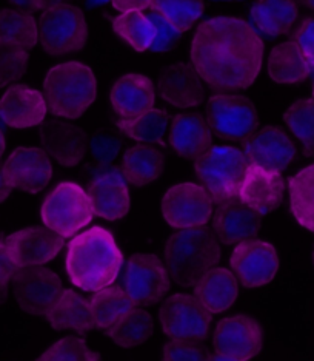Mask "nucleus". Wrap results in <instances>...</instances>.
Here are the masks:
<instances>
[{
    "label": "nucleus",
    "instance_id": "f8f14e48",
    "mask_svg": "<svg viewBox=\"0 0 314 361\" xmlns=\"http://www.w3.org/2000/svg\"><path fill=\"white\" fill-rule=\"evenodd\" d=\"M122 284L137 306L154 305L170 290V275L163 262L154 255H133L125 264Z\"/></svg>",
    "mask_w": 314,
    "mask_h": 361
},
{
    "label": "nucleus",
    "instance_id": "2eb2a0df",
    "mask_svg": "<svg viewBox=\"0 0 314 361\" xmlns=\"http://www.w3.org/2000/svg\"><path fill=\"white\" fill-rule=\"evenodd\" d=\"M6 250L19 269L42 266L63 249V238L48 227H27L4 238Z\"/></svg>",
    "mask_w": 314,
    "mask_h": 361
},
{
    "label": "nucleus",
    "instance_id": "c756f323",
    "mask_svg": "<svg viewBox=\"0 0 314 361\" xmlns=\"http://www.w3.org/2000/svg\"><path fill=\"white\" fill-rule=\"evenodd\" d=\"M311 70L313 65L308 57L294 42L279 44L270 53L267 71L277 84H299L308 78Z\"/></svg>",
    "mask_w": 314,
    "mask_h": 361
},
{
    "label": "nucleus",
    "instance_id": "39448f33",
    "mask_svg": "<svg viewBox=\"0 0 314 361\" xmlns=\"http://www.w3.org/2000/svg\"><path fill=\"white\" fill-rule=\"evenodd\" d=\"M37 39V23L31 14L0 11V87L10 85L25 75Z\"/></svg>",
    "mask_w": 314,
    "mask_h": 361
},
{
    "label": "nucleus",
    "instance_id": "c9c22d12",
    "mask_svg": "<svg viewBox=\"0 0 314 361\" xmlns=\"http://www.w3.org/2000/svg\"><path fill=\"white\" fill-rule=\"evenodd\" d=\"M150 8L184 32L202 18L205 4L203 0H153Z\"/></svg>",
    "mask_w": 314,
    "mask_h": 361
},
{
    "label": "nucleus",
    "instance_id": "4c0bfd02",
    "mask_svg": "<svg viewBox=\"0 0 314 361\" xmlns=\"http://www.w3.org/2000/svg\"><path fill=\"white\" fill-rule=\"evenodd\" d=\"M170 124V114L167 110L157 109L146 111L142 116L130 124H118L120 131L140 142H163L165 131Z\"/></svg>",
    "mask_w": 314,
    "mask_h": 361
},
{
    "label": "nucleus",
    "instance_id": "49530a36",
    "mask_svg": "<svg viewBox=\"0 0 314 361\" xmlns=\"http://www.w3.org/2000/svg\"><path fill=\"white\" fill-rule=\"evenodd\" d=\"M113 6L119 11H140L150 8L153 0H111Z\"/></svg>",
    "mask_w": 314,
    "mask_h": 361
},
{
    "label": "nucleus",
    "instance_id": "c85d7f7f",
    "mask_svg": "<svg viewBox=\"0 0 314 361\" xmlns=\"http://www.w3.org/2000/svg\"><path fill=\"white\" fill-rule=\"evenodd\" d=\"M194 293L210 314H220L237 298L236 276L227 269H213L194 286Z\"/></svg>",
    "mask_w": 314,
    "mask_h": 361
},
{
    "label": "nucleus",
    "instance_id": "79ce46f5",
    "mask_svg": "<svg viewBox=\"0 0 314 361\" xmlns=\"http://www.w3.org/2000/svg\"><path fill=\"white\" fill-rule=\"evenodd\" d=\"M18 272L19 267L13 262L2 238V240H0V305L5 301L8 295V287H10L11 280H14V276Z\"/></svg>",
    "mask_w": 314,
    "mask_h": 361
},
{
    "label": "nucleus",
    "instance_id": "c03bdc74",
    "mask_svg": "<svg viewBox=\"0 0 314 361\" xmlns=\"http://www.w3.org/2000/svg\"><path fill=\"white\" fill-rule=\"evenodd\" d=\"M120 139L106 135H97L93 142H91V150H93L94 158L102 162H111L120 150Z\"/></svg>",
    "mask_w": 314,
    "mask_h": 361
},
{
    "label": "nucleus",
    "instance_id": "37998d69",
    "mask_svg": "<svg viewBox=\"0 0 314 361\" xmlns=\"http://www.w3.org/2000/svg\"><path fill=\"white\" fill-rule=\"evenodd\" d=\"M291 42L301 48L314 68V19H303L301 22L294 31Z\"/></svg>",
    "mask_w": 314,
    "mask_h": 361
},
{
    "label": "nucleus",
    "instance_id": "412c9836",
    "mask_svg": "<svg viewBox=\"0 0 314 361\" xmlns=\"http://www.w3.org/2000/svg\"><path fill=\"white\" fill-rule=\"evenodd\" d=\"M260 228V215L236 198L218 202L213 232L220 243L234 245L250 241Z\"/></svg>",
    "mask_w": 314,
    "mask_h": 361
},
{
    "label": "nucleus",
    "instance_id": "cd10ccee",
    "mask_svg": "<svg viewBox=\"0 0 314 361\" xmlns=\"http://www.w3.org/2000/svg\"><path fill=\"white\" fill-rule=\"evenodd\" d=\"M299 14L294 0H256L250 18L258 35L276 37L287 35Z\"/></svg>",
    "mask_w": 314,
    "mask_h": 361
},
{
    "label": "nucleus",
    "instance_id": "9d476101",
    "mask_svg": "<svg viewBox=\"0 0 314 361\" xmlns=\"http://www.w3.org/2000/svg\"><path fill=\"white\" fill-rule=\"evenodd\" d=\"M159 319L168 338L201 341L208 334L211 314L191 295L175 293L165 300Z\"/></svg>",
    "mask_w": 314,
    "mask_h": 361
},
{
    "label": "nucleus",
    "instance_id": "473e14b6",
    "mask_svg": "<svg viewBox=\"0 0 314 361\" xmlns=\"http://www.w3.org/2000/svg\"><path fill=\"white\" fill-rule=\"evenodd\" d=\"M288 193L294 219L314 233V164L290 178Z\"/></svg>",
    "mask_w": 314,
    "mask_h": 361
},
{
    "label": "nucleus",
    "instance_id": "de8ad7c7",
    "mask_svg": "<svg viewBox=\"0 0 314 361\" xmlns=\"http://www.w3.org/2000/svg\"><path fill=\"white\" fill-rule=\"evenodd\" d=\"M11 190H13V185L10 184V180H8L4 167L0 166V202H4L8 196H10Z\"/></svg>",
    "mask_w": 314,
    "mask_h": 361
},
{
    "label": "nucleus",
    "instance_id": "a878e982",
    "mask_svg": "<svg viewBox=\"0 0 314 361\" xmlns=\"http://www.w3.org/2000/svg\"><path fill=\"white\" fill-rule=\"evenodd\" d=\"M211 139L208 122L199 114H179L171 126V149L187 159H199L211 147Z\"/></svg>",
    "mask_w": 314,
    "mask_h": 361
},
{
    "label": "nucleus",
    "instance_id": "3c124183",
    "mask_svg": "<svg viewBox=\"0 0 314 361\" xmlns=\"http://www.w3.org/2000/svg\"><path fill=\"white\" fill-rule=\"evenodd\" d=\"M301 2H302L305 6H308L310 10L314 11V0H301Z\"/></svg>",
    "mask_w": 314,
    "mask_h": 361
},
{
    "label": "nucleus",
    "instance_id": "dca6fc26",
    "mask_svg": "<svg viewBox=\"0 0 314 361\" xmlns=\"http://www.w3.org/2000/svg\"><path fill=\"white\" fill-rule=\"evenodd\" d=\"M88 198L97 216L108 221L123 218L130 209V193L122 171L113 166L94 170L88 184Z\"/></svg>",
    "mask_w": 314,
    "mask_h": 361
},
{
    "label": "nucleus",
    "instance_id": "f257e3e1",
    "mask_svg": "<svg viewBox=\"0 0 314 361\" xmlns=\"http://www.w3.org/2000/svg\"><path fill=\"white\" fill-rule=\"evenodd\" d=\"M263 42L242 19L213 18L202 22L191 44L193 68L202 80L222 92L250 87L258 78Z\"/></svg>",
    "mask_w": 314,
    "mask_h": 361
},
{
    "label": "nucleus",
    "instance_id": "0eeeda50",
    "mask_svg": "<svg viewBox=\"0 0 314 361\" xmlns=\"http://www.w3.org/2000/svg\"><path fill=\"white\" fill-rule=\"evenodd\" d=\"M93 215L88 193L74 183L56 185L40 209L44 224L62 238H71L77 233L91 223Z\"/></svg>",
    "mask_w": 314,
    "mask_h": 361
},
{
    "label": "nucleus",
    "instance_id": "a18cd8bd",
    "mask_svg": "<svg viewBox=\"0 0 314 361\" xmlns=\"http://www.w3.org/2000/svg\"><path fill=\"white\" fill-rule=\"evenodd\" d=\"M15 8H19L23 13H32V11H42L48 10L57 4H61V0H8Z\"/></svg>",
    "mask_w": 314,
    "mask_h": 361
},
{
    "label": "nucleus",
    "instance_id": "5fc2aeb1",
    "mask_svg": "<svg viewBox=\"0 0 314 361\" xmlns=\"http://www.w3.org/2000/svg\"><path fill=\"white\" fill-rule=\"evenodd\" d=\"M313 262H314V253H313Z\"/></svg>",
    "mask_w": 314,
    "mask_h": 361
},
{
    "label": "nucleus",
    "instance_id": "20e7f679",
    "mask_svg": "<svg viewBox=\"0 0 314 361\" xmlns=\"http://www.w3.org/2000/svg\"><path fill=\"white\" fill-rule=\"evenodd\" d=\"M44 90L49 111L59 118L79 119L96 101L97 82L87 65L65 62L48 71Z\"/></svg>",
    "mask_w": 314,
    "mask_h": 361
},
{
    "label": "nucleus",
    "instance_id": "4468645a",
    "mask_svg": "<svg viewBox=\"0 0 314 361\" xmlns=\"http://www.w3.org/2000/svg\"><path fill=\"white\" fill-rule=\"evenodd\" d=\"M231 269L236 278L248 289L268 284L279 269L277 252L267 241L250 240L237 244L231 253Z\"/></svg>",
    "mask_w": 314,
    "mask_h": 361
},
{
    "label": "nucleus",
    "instance_id": "6e6552de",
    "mask_svg": "<svg viewBox=\"0 0 314 361\" xmlns=\"http://www.w3.org/2000/svg\"><path fill=\"white\" fill-rule=\"evenodd\" d=\"M39 42L49 54L76 53L88 40L87 22L77 6L57 4L42 14L39 23Z\"/></svg>",
    "mask_w": 314,
    "mask_h": 361
},
{
    "label": "nucleus",
    "instance_id": "423d86ee",
    "mask_svg": "<svg viewBox=\"0 0 314 361\" xmlns=\"http://www.w3.org/2000/svg\"><path fill=\"white\" fill-rule=\"evenodd\" d=\"M246 167L244 152L219 145H211L194 164L197 178L218 202L239 198Z\"/></svg>",
    "mask_w": 314,
    "mask_h": 361
},
{
    "label": "nucleus",
    "instance_id": "f704fd0d",
    "mask_svg": "<svg viewBox=\"0 0 314 361\" xmlns=\"http://www.w3.org/2000/svg\"><path fill=\"white\" fill-rule=\"evenodd\" d=\"M113 28L136 51L150 50L156 37L154 25L140 11H128L114 18Z\"/></svg>",
    "mask_w": 314,
    "mask_h": 361
},
{
    "label": "nucleus",
    "instance_id": "09e8293b",
    "mask_svg": "<svg viewBox=\"0 0 314 361\" xmlns=\"http://www.w3.org/2000/svg\"><path fill=\"white\" fill-rule=\"evenodd\" d=\"M208 361H234V360H231V358H228V357H224V355L218 354V355L208 357Z\"/></svg>",
    "mask_w": 314,
    "mask_h": 361
},
{
    "label": "nucleus",
    "instance_id": "ea45409f",
    "mask_svg": "<svg viewBox=\"0 0 314 361\" xmlns=\"http://www.w3.org/2000/svg\"><path fill=\"white\" fill-rule=\"evenodd\" d=\"M162 361H208V355L196 341L172 340L163 348Z\"/></svg>",
    "mask_w": 314,
    "mask_h": 361
},
{
    "label": "nucleus",
    "instance_id": "f3484780",
    "mask_svg": "<svg viewBox=\"0 0 314 361\" xmlns=\"http://www.w3.org/2000/svg\"><path fill=\"white\" fill-rule=\"evenodd\" d=\"M218 354L234 361H248L262 348V329L256 319L236 315L220 319L214 332Z\"/></svg>",
    "mask_w": 314,
    "mask_h": 361
},
{
    "label": "nucleus",
    "instance_id": "e433bc0d",
    "mask_svg": "<svg viewBox=\"0 0 314 361\" xmlns=\"http://www.w3.org/2000/svg\"><path fill=\"white\" fill-rule=\"evenodd\" d=\"M288 128L301 142L303 152L314 158V99H302L284 113Z\"/></svg>",
    "mask_w": 314,
    "mask_h": 361
},
{
    "label": "nucleus",
    "instance_id": "a19ab883",
    "mask_svg": "<svg viewBox=\"0 0 314 361\" xmlns=\"http://www.w3.org/2000/svg\"><path fill=\"white\" fill-rule=\"evenodd\" d=\"M146 18L150 19V22L153 23L154 30H156V37H154L153 45H151L153 50L154 51L170 50V48L175 45V42L179 39L180 31H177L167 19L162 18V16L157 11L151 10V13L148 14Z\"/></svg>",
    "mask_w": 314,
    "mask_h": 361
},
{
    "label": "nucleus",
    "instance_id": "4be33fe9",
    "mask_svg": "<svg viewBox=\"0 0 314 361\" xmlns=\"http://www.w3.org/2000/svg\"><path fill=\"white\" fill-rule=\"evenodd\" d=\"M110 102L118 114V124H130L153 110L154 85L150 78L144 75H125L115 80L111 88Z\"/></svg>",
    "mask_w": 314,
    "mask_h": 361
},
{
    "label": "nucleus",
    "instance_id": "393cba45",
    "mask_svg": "<svg viewBox=\"0 0 314 361\" xmlns=\"http://www.w3.org/2000/svg\"><path fill=\"white\" fill-rule=\"evenodd\" d=\"M157 88L162 99L176 109H191L199 105L203 97L202 79L188 63H176L165 68Z\"/></svg>",
    "mask_w": 314,
    "mask_h": 361
},
{
    "label": "nucleus",
    "instance_id": "6ab92c4d",
    "mask_svg": "<svg viewBox=\"0 0 314 361\" xmlns=\"http://www.w3.org/2000/svg\"><path fill=\"white\" fill-rule=\"evenodd\" d=\"M5 175L13 187L23 192H42L53 176V166L48 154L36 147H19L6 159Z\"/></svg>",
    "mask_w": 314,
    "mask_h": 361
},
{
    "label": "nucleus",
    "instance_id": "f03ea898",
    "mask_svg": "<svg viewBox=\"0 0 314 361\" xmlns=\"http://www.w3.org/2000/svg\"><path fill=\"white\" fill-rule=\"evenodd\" d=\"M122 266L123 253L113 233L103 227H91L68 244V280L82 290L97 292L108 287L118 278Z\"/></svg>",
    "mask_w": 314,
    "mask_h": 361
},
{
    "label": "nucleus",
    "instance_id": "72a5a7b5",
    "mask_svg": "<svg viewBox=\"0 0 314 361\" xmlns=\"http://www.w3.org/2000/svg\"><path fill=\"white\" fill-rule=\"evenodd\" d=\"M153 334V318L148 312L134 306L120 322L115 323L106 335L120 348H133L142 344Z\"/></svg>",
    "mask_w": 314,
    "mask_h": 361
},
{
    "label": "nucleus",
    "instance_id": "1a4fd4ad",
    "mask_svg": "<svg viewBox=\"0 0 314 361\" xmlns=\"http://www.w3.org/2000/svg\"><path fill=\"white\" fill-rule=\"evenodd\" d=\"M205 119L218 136L234 141H244L258 128L254 105L241 94H214L206 106Z\"/></svg>",
    "mask_w": 314,
    "mask_h": 361
},
{
    "label": "nucleus",
    "instance_id": "7c9ffc66",
    "mask_svg": "<svg viewBox=\"0 0 314 361\" xmlns=\"http://www.w3.org/2000/svg\"><path fill=\"white\" fill-rule=\"evenodd\" d=\"M165 167L163 154L151 145L137 144L123 154L122 175L128 184L144 187L162 175Z\"/></svg>",
    "mask_w": 314,
    "mask_h": 361
},
{
    "label": "nucleus",
    "instance_id": "aec40b11",
    "mask_svg": "<svg viewBox=\"0 0 314 361\" xmlns=\"http://www.w3.org/2000/svg\"><path fill=\"white\" fill-rule=\"evenodd\" d=\"M285 187V179L279 171L248 164L239 200L259 215H267L280 206Z\"/></svg>",
    "mask_w": 314,
    "mask_h": 361
},
{
    "label": "nucleus",
    "instance_id": "864d4df0",
    "mask_svg": "<svg viewBox=\"0 0 314 361\" xmlns=\"http://www.w3.org/2000/svg\"><path fill=\"white\" fill-rule=\"evenodd\" d=\"M313 99H314V85H313Z\"/></svg>",
    "mask_w": 314,
    "mask_h": 361
},
{
    "label": "nucleus",
    "instance_id": "2f4dec72",
    "mask_svg": "<svg viewBox=\"0 0 314 361\" xmlns=\"http://www.w3.org/2000/svg\"><path fill=\"white\" fill-rule=\"evenodd\" d=\"M134 301L120 287L108 286L105 289L94 292L89 300L91 314H93L94 326L97 329L108 332L111 327L125 317L131 307H134Z\"/></svg>",
    "mask_w": 314,
    "mask_h": 361
},
{
    "label": "nucleus",
    "instance_id": "9b49d317",
    "mask_svg": "<svg viewBox=\"0 0 314 361\" xmlns=\"http://www.w3.org/2000/svg\"><path fill=\"white\" fill-rule=\"evenodd\" d=\"M162 215L175 228L202 227L211 219L213 196L203 185L193 183L168 188L162 198Z\"/></svg>",
    "mask_w": 314,
    "mask_h": 361
},
{
    "label": "nucleus",
    "instance_id": "603ef678",
    "mask_svg": "<svg viewBox=\"0 0 314 361\" xmlns=\"http://www.w3.org/2000/svg\"><path fill=\"white\" fill-rule=\"evenodd\" d=\"M220 2H239V0H220Z\"/></svg>",
    "mask_w": 314,
    "mask_h": 361
},
{
    "label": "nucleus",
    "instance_id": "5701e85b",
    "mask_svg": "<svg viewBox=\"0 0 314 361\" xmlns=\"http://www.w3.org/2000/svg\"><path fill=\"white\" fill-rule=\"evenodd\" d=\"M39 135L46 154L62 166L74 167L84 158L85 133L73 122L61 118L46 119Z\"/></svg>",
    "mask_w": 314,
    "mask_h": 361
},
{
    "label": "nucleus",
    "instance_id": "ddd939ff",
    "mask_svg": "<svg viewBox=\"0 0 314 361\" xmlns=\"http://www.w3.org/2000/svg\"><path fill=\"white\" fill-rule=\"evenodd\" d=\"M13 281L19 307L34 315H45L63 290L61 278L42 266L19 269Z\"/></svg>",
    "mask_w": 314,
    "mask_h": 361
},
{
    "label": "nucleus",
    "instance_id": "bb28decb",
    "mask_svg": "<svg viewBox=\"0 0 314 361\" xmlns=\"http://www.w3.org/2000/svg\"><path fill=\"white\" fill-rule=\"evenodd\" d=\"M45 318L57 331L87 332L96 327L89 301L71 289L62 290L53 307L45 314Z\"/></svg>",
    "mask_w": 314,
    "mask_h": 361
},
{
    "label": "nucleus",
    "instance_id": "8fccbe9b",
    "mask_svg": "<svg viewBox=\"0 0 314 361\" xmlns=\"http://www.w3.org/2000/svg\"><path fill=\"white\" fill-rule=\"evenodd\" d=\"M4 152H5V135H4V131L0 130V158H2Z\"/></svg>",
    "mask_w": 314,
    "mask_h": 361
},
{
    "label": "nucleus",
    "instance_id": "58836bf2",
    "mask_svg": "<svg viewBox=\"0 0 314 361\" xmlns=\"http://www.w3.org/2000/svg\"><path fill=\"white\" fill-rule=\"evenodd\" d=\"M36 361H101V358L88 348L84 340L68 336V338L56 341Z\"/></svg>",
    "mask_w": 314,
    "mask_h": 361
},
{
    "label": "nucleus",
    "instance_id": "7ed1b4c3",
    "mask_svg": "<svg viewBox=\"0 0 314 361\" xmlns=\"http://www.w3.org/2000/svg\"><path fill=\"white\" fill-rule=\"evenodd\" d=\"M220 249L216 236L206 227L182 228L171 235L163 250L168 275L179 286L194 287L216 267Z\"/></svg>",
    "mask_w": 314,
    "mask_h": 361
},
{
    "label": "nucleus",
    "instance_id": "b1692460",
    "mask_svg": "<svg viewBox=\"0 0 314 361\" xmlns=\"http://www.w3.org/2000/svg\"><path fill=\"white\" fill-rule=\"evenodd\" d=\"M45 114V96L28 85H13L0 99V119L13 128L39 126Z\"/></svg>",
    "mask_w": 314,
    "mask_h": 361
},
{
    "label": "nucleus",
    "instance_id": "a211bd4d",
    "mask_svg": "<svg viewBox=\"0 0 314 361\" xmlns=\"http://www.w3.org/2000/svg\"><path fill=\"white\" fill-rule=\"evenodd\" d=\"M244 154L248 164L280 173L293 162L296 147L284 130L267 127L245 139Z\"/></svg>",
    "mask_w": 314,
    "mask_h": 361
}]
</instances>
